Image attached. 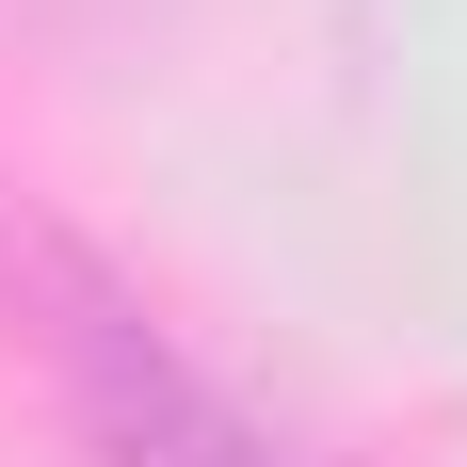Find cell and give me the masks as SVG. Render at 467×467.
Wrapping results in <instances>:
<instances>
[{
    "mask_svg": "<svg viewBox=\"0 0 467 467\" xmlns=\"http://www.w3.org/2000/svg\"><path fill=\"white\" fill-rule=\"evenodd\" d=\"M0 290H16L33 387H48V420H65L81 467H290L178 338L145 323V290L113 258H81L65 226H0Z\"/></svg>",
    "mask_w": 467,
    "mask_h": 467,
    "instance_id": "cell-1",
    "label": "cell"
},
{
    "mask_svg": "<svg viewBox=\"0 0 467 467\" xmlns=\"http://www.w3.org/2000/svg\"><path fill=\"white\" fill-rule=\"evenodd\" d=\"M65 16H81V0H0V33H65Z\"/></svg>",
    "mask_w": 467,
    "mask_h": 467,
    "instance_id": "cell-2",
    "label": "cell"
}]
</instances>
